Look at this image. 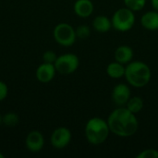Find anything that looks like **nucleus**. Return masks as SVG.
I'll list each match as a JSON object with an SVG mask.
<instances>
[{
  "label": "nucleus",
  "instance_id": "1",
  "mask_svg": "<svg viewBox=\"0 0 158 158\" xmlns=\"http://www.w3.org/2000/svg\"><path fill=\"white\" fill-rule=\"evenodd\" d=\"M110 132L121 138L133 136L139 128L136 114L131 112L126 106H118L107 118Z\"/></svg>",
  "mask_w": 158,
  "mask_h": 158
},
{
  "label": "nucleus",
  "instance_id": "2",
  "mask_svg": "<svg viewBox=\"0 0 158 158\" xmlns=\"http://www.w3.org/2000/svg\"><path fill=\"white\" fill-rule=\"evenodd\" d=\"M124 77L131 86L134 88H143L150 82L152 71L146 63L140 60H134L127 64Z\"/></svg>",
  "mask_w": 158,
  "mask_h": 158
},
{
  "label": "nucleus",
  "instance_id": "3",
  "mask_svg": "<svg viewBox=\"0 0 158 158\" xmlns=\"http://www.w3.org/2000/svg\"><path fill=\"white\" fill-rule=\"evenodd\" d=\"M84 132L90 144L100 145L107 140L110 133V129L107 120H105L102 118L94 117L86 122Z\"/></svg>",
  "mask_w": 158,
  "mask_h": 158
},
{
  "label": "nucleus",
  "instance_id": "4",
  "mask_svg": "<svg viewBox=\"0 0 158 158\" xmlns=\"http://www.w3.org/2000/svg\"><path fill=\"white\" fill-rule=\"evenodd\" d=\"M135 12L127 6L116 10L111 18L112 28L120 32H125L131 30L135 24Z\"/></svg>",
  "mask_w": 158,
  "mask_h": 158
},
{
  "label": "nucleus",
  "instance_id": "5",
  "mask_svg": "<svg viewBox=\"0 0 158 158\" xmlns=\"http://www.w3.org/2000/svg\"><path fill=\"white\" fill-rule=\"evenodd\" d=\"M53 36L59 45L65 47L73 45L77 39L75 29L67 22H61L56 25L53 31Z\"/></svg>",
  "mask_w": 158,
  "mask_h": 158
},
{
  "label": "nucleus",
  "instance_id": "6",
  "mask_svg": "<svg viewBox=\"0 0 158 158\" xmlns=\"http://www.w3.org/2000/svg\"><path fill=\"white\" fill-rule=\"evenodd\" d=\"M80 66V59L73 53H65L57 56L55 67L56 72L63 75H69L75 72Z\"/></svg>",
  "mask_w": 158,
  "mask_h": 158
},
{
  "label": "nucleus",
  "instance_id": "7",
  "mask_svg": "<svg viewBox=\"0 0 158 158\" xmlns=\"http://www.w3.org/2000/svg\"><path fill=\"white\" fill-rule=\"evenodd\" d=\"M71 131L67 127H58L54 130L50 137L51 145L56 149H63L71 142Z\"/></svg>",
  "mask_w": 158,
  "mask_h": 158
},
{
  "label": "nucleus",
  "instance_id": "8",
  "mask_svg": "<svg viewBox=\"0 0 158 158\" xmlns=\"http://www.w3.org/2000/svg\"><path fill=\"white\" fill-rule=\"evenodd\" d=\"M131 98V89L129 85L125 83H118L117 84L111 94L112 102L117 106H125Z\"/></svg>",
  "mask_w": 158,
  "mask_h": 158
},
{
  "label": "nucleus",
  "instance_id": "9",
  "mask_svg": "<svg viewBox=\"0 0 158 158\" xmlns=\"http://www.w3.org/2000/svg\"><path fill=\"white\" fill-rule=\"evenodd\" d=\"M25 146L31 153H39L44 146V135L38 131H31L26 136Z\"/></svg>",
  "mask_w": 158,
  "mask_h": 158
},
{
  "label": "nucleus",
  "instance_id": "10",
  "mask_svg": "<svg viewBox=\"0 0 158 158\" xmlns=\"http://www.w3.org/2000/svg\"><path fill=\"white\" fill-rule=\"evenodd\" d=\"M56 73V69L55 64L43 62L36 69L35 76L38 81L42 83H48L55 78Z\"/></svg>",
  "mask_w": 158,
  "mask_h": 158
},
{
  "label": "nucleus",
  "instance_id": "11",
  "mask_svg": "<svg viewBox=\"0 0 158 158\" xmlns=\"http://www.w3.org/2000/svg\"><path fill=\"white\" fill-rule=\"evenodd\" d=\"M73 10L78 17L85 19L93 14L94 6L92 0H76L73 6Z\"/></svg>",
  "mask_w": 158,
  "mask_h": 158
},
{
  "label": "nucleus",
  "instance_id": "12",
  "mask_svg": "<svg viewBox=\"0 0 158 158\" xmlns=\"http://www.w3.org/2000/svg\"><path fill=\"white\" fill-rule=\"evenodd\" d=\"M133 49L129 46V45H119L118 47L116 48L115 53H114V57L115 60L123 64L127 65L133 59Z\"/></svg>",
  "mask_w": 158,
  "mask_h": 158
},
{
  "label": "nucleus",
  "instance_id": "13",
  "mask_svg": "<svg viewBox=\"0 0 158 158\" xmlns=\"http://www.w3.org/2000/svg\"><path fill=\"white\" fill-rule=\"evenodd\" d=\"M141 25L148 31H157L158 30V11L151 10L145 12L141 17Z\"/></svg>",
  "mask_w": 158,
  "mask_h": 158
},
{
  "label": "nucleus",
  "instance_id": "14",
  "mask_svg": "<svg viewBox=\"0 0 158 158\" xmlns=\"http://www.w3.org/2000/svg\"><path fill=\"white\" fill-rule=\"evenodd\" d=\"M93 28L95 31L99 33L108 32L112 28L111 19L105 15L96 16L93 20Z\"/></svg>",
  "mask_w": 158,
  "mask_h": 158
},
{
  "label": "nucleus",
  "instance_id": "15",
  "mask_svg": "<svg viewBox=\"0 0 158 158\" xmlns=\"http://www.w3.org/2000/svg\"><path fill=\"white\" fill-rule=\"evenodd\" d=\"M125 66L118 61L111 62L106 67V74L112 79H120L125 76Z\"/></svg>",
  "mask_w": 158,
  "mask_h": 158
},
{
  "label": "nucleus",
  "instance_id": "16",
  "mask_svg": "<svg viewBox=\"0 0 158 158\" xmlns=\"http://www.w3.org/2000/svg\"><path fill=\"white\" fill-rule=\"evenodd\" d=\"M131 112L134 113V114H138L140 113L144 106V103L142 97L140 96H131V98L129 99L127 105L125 106Z\"/></svg>",
  "mask_w": 158,
  "mask_h": 158
},
{
  "label": "nucleus",
  "instance_id": "17",
  "mask_svg": "<svg viewBox=\"0 0 158 158\" xmlns=\"http://www.w3.org/2000/svg\"><path fill=\"white\" fill-rule=\"evenodd\" d=\"M19 122V117L15 112H7L2 117V124L7 127H15Z\"/></svg>",
  "mask_w": 158,
  "mask_h": 158
},
{
  "label": "nucleus",
  "instance_id": "18",
  "mask_svg": "<svg viewBox=\"0 0 158 158\" xmlns=\"http://www.w3.org/2000/svg\"><path fill=\"white\" fill-rule=\"evenodd\" d=\"M147 0H124L125 6L134 12L141 11L144 8Z\"/></svg>",
  "mask_w": 158,
  "mask_h": 158
},
{
  "label": "nucleus",
  "instance_id": "19",
  "mask_svg": "<svg viewBox=\"0 0 158 158\" xmlns=\"http://www.w3.org/2000/svg\"><path fill=\"white\" fill-rule=\"evenodd\" d=\"M75 31H76L77 38H79V39H86L91 34V28L88 25L81 24V25H79L75 29Z\"/></svg>",
  "mask_w": 158,
  "mask_h": 158
},
{
  "label": "nucleus",
  "instance_id": "20",
  "mask_svg": "<svg viewBox=\"0 0 158 158\" xmlns=\"http://www.w3.org/2000/svg\"><path fill=\"white\" fill-rule=\"evenodd\" d=\"M137 158H158V150L149 148L141 151L137 156Z\"/></svg>",
  "mask_w": 158,
  "mask_h": 158
},
{
  "label": "nucleus",
  "instance_id": "21",
  "mask_svg": "<svg viewBox=\"0 0 158 158\" xmlns=\"http://www.w3.org/2000/svg\"><path fill=\"white\" fill-rule=\"evenodd\" d=\"M57 55L56 54L55 51L53 50H47L43 54V60L45 63H51V64H55L56 58H57Z\"/></svg>",
  "mask_w": 158,
  "mask_h": 158
},
{
  "label": "nucleus",
  "instance_id": "22",
  "mask_svg": "<svg viewBox=\"0 0 158 158\" xmlns=\"http://www.w3.org/2000/svg\"><path fill=\"white\" fill-rule=\"evenodd\" d=\"M8 94V87L6 82L0 81V102L4 101Z\"/></svg>",
  "mask_w": 158,
  "mask_h": 158
},
{
  "label": "nucleus",
  "instance_id": "23",
  "mask_svg": "<svg viewBox=\"0 0 158 158\" xmlns=\"http://www.w3.org/2000/svg\"><path fill=\"white\" fill-rule=\"evenodd\" d=\"M151 4H152L153 8L158 11V0H151Z\"/></svg>",
  "mask_w": 158,
  "mask_h": 158
},
{
  "label": "nucleus",
  "instance_id": "24",
  "mask_svg": "<svg viewBox=\"0 0 158 158\" xmlns=\"http://www.w3.org/2000/svg\"><path fill=\"white\" fill-rule=\"evenodd\" d=\"M2 117H3V116H2L1 113H0V125L2 124Z\"/></svg>",
  "mask_w": 158,
  "mask_h": 158
},
{
  "label": "nucleus",
  "instance_id": "25",
  "mask_svg": "<svg viewBox=\"0 0 158 158\" xmlns=\"http://www.w3.org/2000/svg\"><path fill=\"white\" fill-rule=\"evenodd\" d=\"M4 157H5V156H4V155H3V154L0 152V158H4Z\"/></svg>",
  "mask_w": 158,
  "mask_h": 158
}]
</instances>
